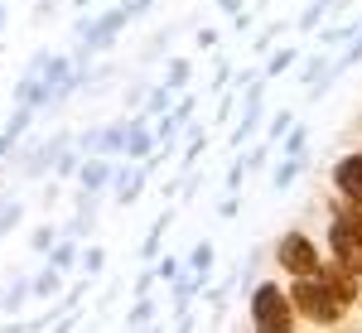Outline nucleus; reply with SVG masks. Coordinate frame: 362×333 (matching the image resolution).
Here are the masks:
<instances>
[{
    "instance_id": "nucleus-6",
    "label": "nucleus",
    "mask_w": 362,
    "mask_h": 333,
    "mask_svg": "<svg viewBox=\"0 0 362 333\" xmlns=\"http://www.w3.org/2000/svg\"><path fill=\"white\" fill-rule=\"evenodd\" d=\"M329 184H334V198L362 203V150H348V155H338L334 169H329Z\"/></svg>"
},
{
    "instance_id": "nucleus-23",
    "label": "nucleus",
    "mask_w": 362,
    "mask_h": 333,
    "mask_svg": "<svg viewBox=\"0 0 362 333\" xmlns=\"http://www.w3.org/2000/svg\"><path fill=\"white\" fill-rule=\"evenodd\" d=\"M78 271L97 280L102 271H107V247H102V242H92V247H78Z\"/></svg>"
},
{
    "instance_id": "nucleus-3",
    "label": "nucleus",
    "mask_w": 362,
    "mask_h": 333,
    "mask_svg": "<svg viewBox=\"0 0 362 333\" xmlns=\"http://www.w3.org/2000/svg\"><path fill=\"white\" fill-rule=\"evenodd\" d=\"M271 261H276L280 276H309V271H319L324 247L309 232H300V227H285L276 242H271Z\"/></svg>"
},
{
    "instance_id": "nucleus-32",
    "label": "nucleus",
    "mask_w": 362,
    "mask_h": 333,
    "mask_svg": "<svg viewBox=\"0 0 362 333\" xmlns=\"http://www.w3.org/2000/svg\"><path fill=\"white\" fill-rule=\"evenodd\" d=\"M150 271H155V280H165V285H169V280L184 271V256H174V251H160V256L150 261Z\"/></svg>"
},
{
    "instance_id": "nucleus-8",
    "label": "nucleus",
    "mask_w": 362,
    "mask_h": 333,
    "mask_svg": "<svg viewBox=\"0 0 362 333\" xmlns=\"http://www.w3.org/2000/svg\"><path fill=\"white\" fill-rule=\"evenodd\" d=\"M169 227H174V203H165V213L150 222V232H145V242H140V251H136V261H155V256L165 251Z\"/></svg>"
},
{
    "instance_id": "nucleus-15",
    "label": "nucleus",
    "mask_w": 362,
    "mask_h": 333,
    "mask_svg": "<svg viewBox=\"0 0 362 333\" xmlns=\"http://www.w3.org/2000/svg\"><path fill=\"white\" fill-rule=\"evenodd\" d=\"M121 145H126V116H121V121H107V126H97V155L121 160Z\"/></svg>"
},
{
    "instance_id": "nucleus-26",
    "label": "nucleus",
    "mask_w": 362,
    "mask_h": 333,
    "mask_svg": "<svg viewBox=\"0 0 362 333\" xmlns=\"http://www.w3.org/2000/svg\"><path fill=\"white\" fill-rule=\"evenodd\" d=\"M174 34H179V25H160L155 34H150V39H145V49H140V63H150V58H160V54L169 49V44H174Z\"/></svg>"
},
{
    "instance_id": "nucleus-10",
    "label": "nucleus",
    "mask_w": 362,
    "mask_h": 333,
    "mask_svg": "<svg viewBox=\"0 0 362 333\" xmlns=\"http://www.w3.org/2000/svg\"><path fill=\"white\" fill-rule=\"evenodd\" d=\"M194 300L203 305L208 324H223V309H227V300H232V280H223V285H203Z\"/></svg>"
},
{
    "instance_id": "nucleus-4",
    "label": "nucleus",
    "mask_w": 362,
    "mask_h": 333,
    "mask_svg": "<svg viewBox=\"0 0 362 333\" xmlns=\"http://www.w3.org/2000/svg\"><path fill=\"white\" fill-rule=\"evenodd\" d=\"M261 121H266V78H251V83L237 92V126H232L227 145L242 150V145L261 131Z\"/></svg>"
},
{
    "instance_id": "nucleus-38",
    "label": "nucleus",
    "mask_w": 362,
    "mask_h": 333,
    "mask_svg": "<svg viewBox=\"0 0 362 333\" xmlns=\"http://www.w3.org/2000/svg\"><path fill=\"white\" fill-rule=\"evenodd\" d=\"M242 184H247V165H242V155L227 165V174H223V189L227 194H242Z\"/></svg>"
},
{
    "instance_id": "nucleus-12",
    "label": "nucleus",
    "mask_w": 362,
    "mask_h": 333,
    "mask_svg": "<svg viewBox=\"0 0 362 333\" xmlns=\"http://www.w3.org/2000/svg\"><path fill=\"white\" fill-rule=\"evenodd\" d=\"M305 174V155H280L276 165H271V189L276 194H290V184Z\"/></svg>"
},
{
    "instance_id": "nucleus-33",
    "label": "nucleus",
    "mask_w": 362,
    "mask_h": 333,
    "mask_svg": "<svg viewBox=\"0 0 362 333\" xmlns=\"http://www.w3.org/2000/svg\"><path fill=\"white\" fill-rule=\"evenodd\" d=\"M169 102H174V92H169V87L160 83V87H150V92H145V102H140V111H145V116L155 121L160 111H169Z\"/></svg>"
},
{
    "instance_id": "nucleus-7",
    "label": "nucleus",
    "mask_w": 362,
    "mask_h": 333,
    "mask_svg": "<svg viewBox=\"0 0 362 333\" xmlns=\"http://www.w3.org/2000/svg\"><path fill=\"white\" fill-rule=\"evenodd\" d=\"M112 169H116V160L112 155H83V165H78V189H87V194H107L112 189Z\"/></svg>"
},
{
    "instance_id": "nucleus-49",
    "label": "nucleus",
    "mask_w": 362,
    "mask_h": 333,
    "mask_svg": "<svg viewBox=\"0 0 362 333\" xmlns=\"http://www.w3.org/2000/svg\"><path fill=\"white\" fill-rule=\"evenodd\" d=\"M5 25H10V0H0V34H5Z\"/></svg>"
},
{
    "instance_id": "nucleus-31",
    "label": "nucleus",
    "mask_w": 362,
    "mask_h": 333,
    "mask_svg": "<svg viewBox=\"0 0 362 333\" xmlns=\"http://www.w3.org/2000/svg\"><path fill=\"white\" fill-rule=\"evenodd\" d=\"M290 126H295V111H290V107H280L276 116H266V121H261V131H266V140H271V145H276Z\"/></svg>"
},
{
    "instance_id": "nucleus-42",
    "label": "nucleus",
    "mask_w": 362,
    "mask_h": 333,
    "mask_svg": "<svg viewBox=\"0 0 362 333\" xmlns=\"http://www.w3.org/2000/svg\"><path fill=\"white\" fill-rule=\"evenodd\" d=\"M194 44H198V49H203V54H208V49H218V44H223V34H218V29H213V25H203V29H198V34H194Z\"/></svg>"
},
{
    "instance_id": "nucleus-13",
    "label": "nucleus",
    "mask_w": 362,
    "mask_h": 333,
    "mask_svg": "<svg viewBox=\"0 0 362 333\" xmlns=\"http://www.w3.org/2000/svg\"><path fill=\"white\" fill-rule=\"evenodd\" d=\"M44 266H54V271H63V276H68V271H78V242L58 232V242L44 251Z\"/></svg>"
},
{
    "instance_id": "nucleus-25",
    "label": "nucleus",
    "mask_w": 362,
    "mask_h": 333,
    "mask_svg": "<svg viewBox=\"0 0 362 333\" xmlns=\"http://www.w3.org/2000/svg\"><path fill=\"white\" fill-rule=\"evenodd\" d=\"M58 232H63V237H73V242H87V237H97V213H73Z\"/></svg>"
},
{
    "instance_id": "nucleus-5",
    "label": "nucleus",
    "mask_w": 362,
    "mask_h": 333,
    "mask_svg": "<svg viewBox=\"0 0 362 333\" xmlns=\"http://www.w3.org/2000/svg\"><path fill=\"white\" fill-rule=\"evenodd\" d=\"M131 25V15L121 10V5H107V10H97L92 20H87V34H83V44L92 49V54H112L116 49V39H121V29Z\"/></svg>"
},
{
    "instance_id": "nucleus-41",
    "label": "nucleus",
    "mask_w": 362,
    "mask_h": 333,
    "mask_svg": "<svg viewBox=\"0 0 362 333\" xmlns=\"http://www.w3.org/2000/svg\"><path fill=\"white\" fill-rule=\"evenodd\" d=\"M58 5H63V0H34V25H49L58 15Z\"/></svg>"
},
{
    "instance_id": "nucleus-46",
    "label": "nucleus",
    "mask_w": 362,
    "mask_h": 333,
    "mask_svg": "<svg viewBox=\"0 0 362 333\" xmlns=\"http://www.w3.org/2000/svg\"><path fill=\"white\" fill-rule=\"evenodd\" d=\"M58 194H63V189H58V179H49V184L39 189V203H44V208H54V203H58Z\"/></svg>"
},
{
    "instance_id": "nucleus-9",
    "label": "nucleus",
    "mask_w": 362,
    "mask_h": 333,
    "mask_svg": "<svg viewBox=\"0 0 362 333\" xmlns=\"http://www.w3.org/2000/svg\"><path fill=\"white\" fill-rule=\"evenodd\" d=\"M213 261H218V247L203 237V242H194V251L184 256V271H189L198 285H208V280H213Z\"/></svg>"
},
{
    "instance_id": "nucleus-18",
    "label": "nucleus",
    "mask_w": 362,
    "mask_h": 333,
    "mask_svg": "<svg viewBox=\"0 0 362 333\" xmlns=\"http://www.w3.org/2000/svg\"><path fill=\"white\" fill-rule=\"evenodd\" d=\"M78 165H83V150L68 140V145H58V150H54V165H49V174L63 184V179H73V174H78Z\"/></svg>"
},
{
    "instance_id": "nucleus-19",
    "label": "nucleus",
    "mask_w": 362,
    "mask_h": 333,
    "mask_svg": "<svg viewBox=\"0 0 362 333\" xmlns=\"http://www.w3.org/2000/svg\"><path fill=\"white\" fill-rule=\"evenodd\" d=\"M276 155H305L309 160V126L300 121V116H295V126L276 140Z\"/></svg>"
},
{
    "instance_id": "nucleus-36",
    "label": "nucleus",
    "mask_w": 362,
    "mask_h": 333,
    "mask_svg": "<svg viewBox=\"0 0 362 333\" xmlns=\"http://www.w3.org/2000/svg\"><path fill=\"white\" fill-rule=\"evenodd\" d=\"M237 116V87H223L218 92V111H213V126H227Z\"/></svg>"
},
{
    "instance_id": "nucleus-27",
    "label": "nucleus",
    "mask_w": 362,
    "mask_h": 333,
    "mask_svg": "<svg viewBox=\"0 0 362 333\" xmlns=\"http://www.w3.org/2000/svg\"><path fill=\"white\" fill-rule=\"evenodd\" d=\"M256 276H261V251L251 247L247 256H242V266H237V280H232V290H242V295H247L251 285H256Z\"/></svg>"
},
{
    "instance_id": "nucleus-35",
    "label": "nucleus",
    "mask_w": 362,
    "mask_h": 333,
    "mask_svg": "<svg viewBox=\"0 0 362 333\" xmlns=\"http://www.w3.org/2000/svg\"><path fill=\"white\" fill-rule=\"evenodd\" d=\"M174 97H179V102H169V116H174V121H179V126H189V121H194V111H198V97L194 92H189V87H184V92H174Z\"/></svg>"
},
{
    "instance_id": "nucleus-50",
    "label": "nucleus",
    "mask_w": 362,
    "mask_h": 333,
    "mask_svg": "<svg viewBox=\"0 0 362 333\" xmlns=\"http://www.w3.org/2000/svg\"><path fill=\"white\" fill-rule=\"evenodd\" d=\"M68 5H73V10H92L97 0H68Z\"/></svg>"
},
{
    "instance_id": "nucleus-43",
    "label": "nucleus",
    "mask_w": 362,
    "mask_h": 333,
    "mask_svg": "<svg viewBox=\"0 0 362 333\" xmlns=\"http://www.w3.org/2000/svg\"><path fill=\"white\" fill-rule=\"evenodd\" d=\"M116 5H121V10H126L131 20H145V15L155 10V0H116Z\"/></svg>"
},
{
    "instance_id": "nucleus-48",
    "label": "nucleus",
    "mask_w": 362,
    "mask_h": 333,
    "mask_svg": "<svg viewBox=\"0 0 362 333\" xmlns=\"http://www.w3.org/2000/svg\"><path fill=\"white\" fill-rule=\"evenodd\" d=\"M213 5H218V10H223V15H237V10H242V5H247V0H213Z\"/></svg>"
},
{
    "instance_id": "nucleus-16",
    "label": "nucleus",
    "mask_w": 362,
    "mask_h": 333,
    "mask_svg": "<svg viewBox=\"0 0 362 333\" xmlns=\"http://www.w3.org/2000/svg\"><path fill=\"white\" fill-rule=\"evenodd\" d=\"M25 305H29V276H15L5 290H0V314H25Z\"/></svg>"
},
{
    "instance_id": "nucleus-11",
    "label": "nucleus",
    "mask_w": 362,
    "mask_h": 333,
    "mask_svg": "<svg viewBox=\"0 0 362 333\" xmlns=\"http://www.w3.org/2000/svg\"><path fill=\"white\" fill-rule=\"evenodd\" d=\"M295 63H300V49H295V44H276L271 54L261 58V78H266V83H271V78H285Z\"/></svg>"
},
{
    "instance_id": "nucleus-29",
    "label": "nucleus",
    "mask_w": 362,
    "mask_h": 333,
    "mask_svg": "<svg viewBox=\"0 0 362 333\" xmlns=\"http://www.w3.org/2000/svg\"><path fill=\"white\" fill-rule=\"evenodd\" d=\"M324 63H329V54H324V49H319V54L300 58V63H295V68H300V73H290V78H295V83H300V87H309V83H314V78H319V73H324Z\"/></svg>"
},
{
    "instance_id": "nucleus-21",
    "label": "nucleus",
    "mask_w": 362,
    "mask_h": 333,
    "mask_svg": "<svg viewBox=\"0 0 362 333\" xmlns=\"http://www.w3.org/2000/svg\"><path fill=\"white\" fill-rule=\"evenodd\" d=\"M189 78H194V58H184V54L165 58V87H169V92H184Z\"/></svg>"
},
{
    "instance_id": "nucleus-24",
    "label": "nucleus",
    "mask_w": 362,
    "mask_h": 333,
    "mask_svg": "<svg viewBox=\"0 0 362 333\" xmlns=\"http://www.w3.org/2000/svg\"><path fill=\"white\" fill-rule=\"evenodd\" d=\"M20 218H25V198H15V194H5L0 198V242L20 227Z\"/></svg>"
},
{
    "instance_id": "nucleus-30",
    "label": "nucleus",
    "mask_w": 362,
    "mask_h": 333,
    "mask_svg": "<svg viewBox=\"0 0 362 333\" xmlns=\"http://www.w3.org/2000/svg\"><path fill=\"white\" fill-rule=\"evenodd\" d=\"M54 242H58V222H39V227H29V251H34V256H44Z\"/></svg>"
},
{
    "instance_id": "nucleus-40",
    "label": "nucleus",
    "mask_w": 362,
    "mask_h": 333,
    "mask_svg": "<svg viewBox=\"0 0 362 333\" xmlns=\"http://www.w3.org/2000/svg\"><path fill=\"white\" fill-rule=\"evenodd\" d=\"M145 92H150V83L145 78H136V83H126V107L140 111V102H145Z\"/></svg>"
},
{
    "instance_id": "nucleus-2",
    "label": "nucleus",
    "mask_w": 362,
    "mask_h": 333,
    "mask_svg": "<svg viewBox=\"0 0 362 333\" xmlns=\"http://www.w3.org/2000/svg\"><path fill=\"white\" fill-rule=\"evenodd\" d=\"M247 309H251V329L256 333H295V309H290V295L276 280H256L247 290Z\"/></svg>"
},
{
    "instance_id": "nucleus-44",
    "label": "nucleus",
    "mask_w": 362,
    "mask_h": 333,
    "mask_svg": "<svg viewBox=\"0 0 362 333\" xmlns=\"http://www.w3.org/2000/svg\"><path fill=\"white\" fill-rule=\"evenodd\" d=\"M155 290V271H150V261H140V271H136V295H150Z\"/></svg>"
},
{
    "instance_id": "nucleus-45",
    "label": "nucleus",
    "mask_w": 362,
    "mask_h": 333,
    "mask_svg": "<svg viewBox=\"0 0 362 333\" xmlns=\"http://www.w3.org/2000/svg\"><path fill=\"white\" fill-rule=\"evenodd\" d=\"M73 145H78L83 155H97V126H87V131H78V136H73Z\"/></svg>"
},
{
    "instance_id": "nucleus-28",
    "label": "nucleus",
    "mask_w": 362,
    "mask_h": 333,
    "mask_svg": "<svg viewBox=\"0 0 362 333\" xmlns=\"http://www.w3.org/2000/svg\"><path fill=\"white\" fill-rule=\"evenodd\" d=\"M285 29H290V25H285V20H271V25H266V29H261V34H256V39H251V54H256V58H266V54H271V49H276V39H280V34H285Z\"/></svg>"
},
{
    "instance_id": "nucleus-22",
    "label": "nucleus",
    "mask_w": 362,
    "mask_h": 333,
    "mask_svg": "<svg viewBox=\"0 0 362 333\" xmlns=\"http://www.w3.org/2000/svg\"><path fill=\"white\" fill-rule=\"evenodd\" d=\"M329 10H334V0H309L305 10H300V20H295V34H314L329 20Z\"/></svg>"
},
{
    "instance_id": "nucleus-47",
    "label": "nucleus",
    "mask_w": 362,
    "mask_h": 333,
    "mask_svg": "<svg viewBox=\"0 0 362 333\" xmlns=\"http://www.w3.org/2000/svg\"><path fill=\"white\" fill-rule=\"evenodd\" d=\"M232 29H237V34H242V29H251V10H247V5H242V10L232 15Z\"/></svg>"
},
{
    "instance_id": "nucleus-14",
    "label": "nucleus",
    "mask_w": 362,
    "mask_h": 333,
    "mask_svg": "<svg viewBox=\"0 0 362 333\" xmlns=\"http://www.w3.org/2000/svg\"><path fill=\"white\" fill-rule=\"evenodd\" d=\"M160 324V300L155 295H136V305L126 309V329H150Z\"/></svg>"
},
{
    "instance_id": "nucleus-37",
    "label": "nucleus",
    "mask_w": 362,
    "mask_h": 333,
    "mask_svg": "<svg viewBox=\"0 0 362 333\" xmlns=\"http://www.w3.org/2000/svg\"><path fill=\"white\" fill-rule=\"evenodd\" d=\"M227 83H232V63H227L223 49H213V92H223Z\"/></svg>"
},
{
    "instance_id": "nucleus-39",
    "label": "nucleus",
    "mask_w": 362,
    "mask_h": 333,
    "mask_svg": "<svg viewBox=\"0 0 362 333\" xmlns=\"http://www.w3.org/2000/svg\"><path fill=\"white\" fill-rule=\"evenodd\" d=\"M237 213H242V194H223V198H218V218H223V222H232Z\"/></svg>"
},
{
    "instance_id": "nucleus-17",
    "label": "nucleus",
    "mask_w": 362,
    "mask_h": 333,
    "mask_svg": "<svg viewBox=\"0 0 362 333\" xmlns=\"http://www.w3.org/2000/svg\"><path fill=\"white\" fill-rule=\"evenodd\" d=\"M358 25H362V20H353V25H319V29H314V39H319L324 54H338V49L358 34Z\"/></svg>"
},
{
    "instance_id": "nucleus-51",
    "label": "nucleus",
    "mask_w": 362,
    "mask_h": 333,
    "mask_svg": "<svg viewBox=\"0 0 362 333\" xmlns=\"http://www.w3.org/2000/svg\"><path fill=\"white\" fill-rule=\"evenodd\" d=\"M0 198H5V184H0Z\"/></svg>"
},
{
    "instance_id": "nucleus-20",
    "label": "nucleus",
    "mask_w": 362,
    "mask_h": 333,
    "mask_svg": "<svg viewBox=\"0 0 362 333\" xmlns=\"http://www.w3.org/2000/svg\"><path fill=\"white\" fill-rule=\"evenodd\" d=\"M58 290H63V271H54V266H44L39 276H29V300H54Z\"/></svg>"
},
{
    "instance_id": "nucleus-1",
    "label": "nucleus",
    "mask_w": 362,
    "mask_h": 333,
    "mask_svg": "<svg viewBox=\"0 0 362 333\" xmlns=\"http://www.w3.org/2000/svg\"><path fill=\"white\" fill-rule=\"evenodd\" d=\"M285 295H290V309H295V324H300V329H338V324H348V314H353L319 271L290 276V290H285Z\"/></svg>"
},
{
    "instance_id": "nucleus-34",
    "label": "nucleus",
    "mask_w": 362,
    "mask_h": 333,
    "mask_svg": "<svg viewBox=\"0 0 362 333\" xmlns=\"http://www.w3.org/2000/svg\"><path fill=\"white\" fill-rule=\"evenodd\" d=\"M271 155H276V145H271V140H261V145H251L247 155H242V165H247V174H261V169L271 165Z\"/></svg>"
}]
</instances>
